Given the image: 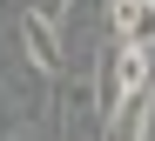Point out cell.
Here are the masks:
<instances>
[{
    "label": "cell",
    "mask_w": 155,
    "mask_h": 141,
    "mask_svg": "<svg viewBox=\"0 0 155 141\" xmlns=\"http://www.w3.org/2000/svg\"><path fill=\"white\" fill-rule=\"evenodd\" d=\"M20 54H27V67L34 74H47V81H54L61 67H68V40H61V27L54 20H41V14H20Z\"/></svg>",
    "instance_id": "1"
},
{
    "label": "cell",
    "mask_w": 155,
    "mask_h": 141,
    "mask_svg": "<svg viewBox=\"0 0 155 141\" xmlns=\"http://www.w3.org/2000/svg\"><path fill=\"white\" fill-rule=\"evenodd\" d=\"M148 134H155V88H142V94L108 121V141H148Z\"/></svg>",
    "instance_id": "2"
},
{
    "label": "cell",
    "mask_w": 155,
    "mask_h": 141,
    "mask_svg": "<svg viewBox=\"0 0 155 141\" xmlns=\"http://www.w3.org/2000/svg\"><path fill=\"white\" fill-rule=\"evenodd\" d=\"M20 14H41V20H54L61 34H68V0H27Z\"/></svg>",
    "instance_id": "3"
},
{
    "label": "cell",
    "mask_w": 155,
    "mask_h": 141,
    "mask_svg": "<svg viewBox=\"0 0 155 141\" xmlns=\"http://www.w3.org/2000/svg\"><path fill=\"white\" fill-rule=\"evenodd\" d=\"M0 141H34V134H27V128H20V134H0Z\"/></svg>",
    "instance_id": "4"
}]
</instances>
